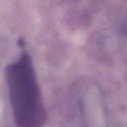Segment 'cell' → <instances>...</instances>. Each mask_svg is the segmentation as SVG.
<instances>
[{"instance_id":"cell-1","label":"cell","mask_w":127,"mask_h":127,"mask_svg":"<svg viewBox=\"0 0 127 127\" xmlns=\"http://www.w3.org/2000/svg\"><path fill=\"white\" fill-rule=\"evenodd\" d=\"M8 97L17 127H43L47 109L30 54L23 50L6 66Z\"/></svg>"}]
</instances>
